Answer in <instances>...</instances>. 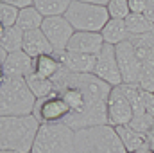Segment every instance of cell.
I'll list each match as a JSON object with an SVG mask.
<instances>
[{
  "label": "cell",
  "mask_w": 154,
  "mask_h": 153,
  "mask_svg": "<svg viewBox=\"0 0 154 153\" xmlns=\"http://www.w3.org/2000/svg\"><path fill=\"white\" fill-rule=\"evenodd\" d=\"M61 69H63V65H61V61L57 60L56 54H47V56L34 58V72L43 77L52 79Z\"/></svg>",
  "instance_id": "21"
},
{
  "label": "cell",
  "mask_w": 154,
  "mask_h": 153,
  "mask_svg": "<svg viewBox=\"0 0 154 153\" xmlns=\"http://www.w3.org/2000/svg\"><path fill=\"white\" fill-rule=\"evenodd\" d=\"M145 5H147V0H129V9H131V13H140V15H143V13H145Z\"/></svg>",
  "instance_id": "28"
},
{
  "label": "cell",
  "mask_w": 154,
  "mask_h": 153,
  "mask_svg": "<svg viewBox=\"0 0 154 153\" xmlns=\"http://www.w3.org/2000/svg\"><path fill=\"white\" fill-rule=\"evenodd\" d=\"M25 79H27L29 88H31V90H32V94L36 96V99L47 97V96H50V94L56 90V86H54V81H52V79L39 76V74H36V72L29 74Z\"/></svg>",
  "instance_id": "24"
},
{
  "label": "cell",
  "mask_w": 154,
  "mask_h": 153,
  "mask_svg": "<svg viewBox=\"0 0 154 153\" xmlns=\"http://www.w3.org/2000/svg\"><path fill=\"white\" fill-rule=\"evenodd\" d=\"M145 135H147V142H149V148H151V150L154 151V124L151 126V130H149Z\"/></svg>",
  "instance_id": "31"
},
{
  "label": "cell",
  "mask_w": 154,
  "mask_h": 153,
  "mask_svg": "<svg viewBox=\"0 0 154 153\" xmlns=\"http://www.w3.org/2000/svg\"><path fill=\"white\" fill-rule=\"evenodd\" d=\"M77 2H86V4H95V5H108L111 0H77Z\"/></svg>",
  "instance_id": "32"
},
{
  "label": "cell",
  "mask_w": 154,
  "mask_h": 153,
  "mask_svg": "<svg viewBox=\"0 0 154 153\" xmlns=\"http://www.w3.org/2000/svg\"><path fill=\"white\" fill-rule=\"evenodd\" d=\"M23 31L16 25L13 27H2L0 31V49L11 52H18L23 47Z\"/></svg>",
  "instance_id": "19"
},
{
  "label": "cell",
  "mask_w": 154,
  "mask_h": 153,
  "mask_svg": "<svg viewBox=\"0 0 154 153\" xmlns=\"http://www.w3.org/2000/svg\"><path fill=\"white\" fill-rule=\"evenodd\" d=\"M138 153H154L151 148H145V150H142V151H138Z\"/></svg>",
  "instance_id": "33"
},
{
  "label": "cell",
  "mask_w": 154,
  "mask_h": 153,
  "mask_svg": "<svg viewBox=\"0 0 154 153\" xmlns=\"http://www.w3.org/2000/svg\"><path fill=\"white\" fill-rule=\"evenodd\" d=\"M4 4H9V5H14L18 9H25V7H31L34 5V0H2Z\"/></svg>",
  "instance_id": "29"
},
{
  "label": "cell",
  "mask_w": 154,
  "mask_h": 153,
  "mask_svg": "<svg viewBox=\"0 0 154 153\" xmlns=\"http://www.w3.org/2000/svg\"><path fill=\"white\" fill-rule=\"evenodd\" d=\"M18 15H20L18 7L0 2V24H2V27H13V25H16Z\"/></svg>",
  "instance_id": "26"
},
{
  "label": "cell",
  "mask_w": 154,
  "mask_h": 153,
  "mask_svg": "<svg viewBox=\"0 0 154 153\" xmlns=\"http://www.w3.org/2000/svg\"><path fill=\"white\" fill-rule=\"evenodd\" d=\"M133 117H134V110H133L129 99L125 97V94L122 92L120 86H113L111 94L108 97V119H109V124L111 126L129 124Z\"/></svg>",
  "instance_id": "11"
},
{
  "label": "cell",
  "mask_w": 154,
  "mask_h": 153,
  "mask_svg": "<svg viewBox=\"0 0 154 153\" xmlns=\"http://www.w3.org/2000/svg\"><path fill=\"white\" fill-rule=\"evenodd\" d=\"M116 133L124 144V148L127 150V153H138L145 148H149V142H147V135L145 133H140L136 130H133L129 124H122V126H115Z\"/></svg>",
  "instance_id": "16"
},
{
  "label": "cell",
  "mask_w": 154,
  "mask_h": 153,
  "mask_svg": "<svg viewBox=\"0 0 154 153\" xmlns=\"http://www.w3.org/2000/svg\"><path fill=\"white\" fill-rule=\"evenodd\" d=\"M34 115H7L0 117V151L31 153L39 132Z\"/></svg>",
  "instance_id": "2"
},
{
  "label": "cell",
  "mask_w": 154,
  "mask_h": 153,
  "mask_svg": "<svg viewBox=\"0 0 154 153\" xmlns=\"http://www.w3.org/2000/svg\"><path fill=\"white\" fill-rule=\"evenodd\" d=\"M77 153H127L115 126L100 124L75 132Z\"/></svg>",
  "instance_id": "4"
},
{
  "label": "cell",
  "mask_w": 154,
  "mask_h": 153,
  "mask_svg": "<svg viewBox=\"0 0 154 153\" xmlns=\"http://www.w3.org/2000/svg\"><path fill=\"white\" fill-rule=\"evenodd\" d=\"M116 50V60H118V67H120V74H122V83H136L140 81L142 74V63L138 61L133 43L129 40L122 41L115 45Z\"/></svg>",
  "instance_id": "10"
},
{
  "label": "cell",
  "mask_w": 154,
  "mask_h": 153,
  "mask_svg": "<svg viewBox=\"0 0 154 153\" xmlns=\"http://www.w3.org/2000/svg\"><path fill=\"white\" fill-rule=\"evenodd\" d=\"M31 153H77L75 130L65 122L41 124Z\"/></svg>",
  "instance_id": "5"
},
{
  "label": "cell",
  "mask_w": 154,
  "mask_h": 153,
  "mask_svg": "<svg viewBox=\"0 0 154 153\" xmlns=\"http://www.w3.org/2000/svg\"><path fill=\"white\" fill-rule=\"evenodd\" d=\"M125 27H127V31H129L131 36H140V34H151L154 29V24L145 15L131 13L125 18Z\"/></svg>",
  "instance_id": "23"
},
{
  "label": "cell",
  "mask_w": 154,
  "mask_h": 153,
  "mask_svg": "<svg viewBox=\"0 0 154 153\" xmlns=\"http://www.w3.org/2000/svg\"><path fill=\"white\" fill-rule=\"evenodd\" d=\"M72 2L74 0H34V7L45 18H48V16H65V13L68 11Z\"/></svg>",
  "instance_id": "22"
},
{
  "label": "cell",
  "mask_w": 154,
  "mask_h": 153,
  "mask_svg": "<svg viewBox=\"0 0 154 153\" xmlns=\"http://www.w3.org/2000/svg\"><path fill=\"white\" fill-rule=\"evenodd\" d=\"M154 124V117L149 114H142V115H134L129 122V126L140 133H147L151 130V126Z\"/></svg>",
  "instance_id": "27"
},
{
  "label": "cell",
  "mask_w": 154,
  "mask_h": 153,
  "mask_svg": "<svg viewBox=\"0 0 154 153\" xmlns=\"http://www.w3.org/2000/svg\"><path fill=\"white\" fill-rule=\"evenodd\" d=\"M36 96L27 85L25 77H0V117L7 115H32Z\"/></svg>",
  "instance_id": "3"
},
{
  "label": "cell",
  "mask_w": 154,
  "mask_h": 153,
  "mask_svg": "<svg viewBox=\"0 0 154 153\" xmlns=\"http://www.w3.org/2000/svg\"><path fill=\"white\" fill-rule=\"evenodd\" d=\"M106 7H108L109 18H115V20H125L131 15L129 0H111Z\"/></svg>",
  "instance_id": "25"
},
{
  "label": "cell",
  "mask_w": 154,
  "mask_h": 153,
  "mask_svg": "<svg viewBox=\"0 0 154 153\" xmlns=\"http://www.w3.org/2000/svg\"><path fill=\"white\" fill-rule=\"evenodd\" d=\"M0 153H14V151H0Z\"/></svg>",
  "instance_id": "34"
},
{
  "label": "cell",
  "mask_w": 154,
  "mask_h": 153,
  "mask_svg": "<svg viewBox=\"0 0 154 153\" xmlns=\"http://www.w3.org/2000/svg\"><path fill=\"white\" fill-rule=\"evenodd\" d=\"M34 72V58H31L27 52L18 50L7 54V58L2 61V74L14 77H27Z\"/></svg>",
  "instance_id": "13"
},
{
  "label": "cell",
  "mask_w": 154,
  "mask_h": 153,
  "mask_svg": "<svg viewBox=\"0 0 154 153\" xmlns=\"http://www.w3.org/2000/svg\"><path fill=\"white\" fill-rule=\"evenodd\" d=\"M100 34H102L104 41L109 45H118V43L129 40V36H131L125 27V20H115V18H109V22L104 25Z\"/></svg>",
  "instance_id": "18"
},
{
  "label": "cell",
  "mask_w": 154,
  "mask_h": 153,
  "mask_svg": "<svg viewBox=\"0 0 154 153\" xmlns=\"http://www.w3.org/2000/svg\"><path fill=\"white\" fill-rule=\"evenodd\" d=\"M23 52H27L31 58H38V56H47V54H54V47L50 45L48 38L45 36V33L41 29L34 31H27L23 34Z\"/></svg>",
  "instance_id": "15"
},
{
  "label": "cell",
  "mask_w": 154,
  "mask_h": 153,
  "mask_svg": "<svg viewBox=\"0 0 154 153\" xmlns=\"http://www.w3.org/2000/svg\"><path fill=\"white\" fill-rule=\"evenodd\" d=\"M56 90L65 97L70 106V115L65 119L72 130H84L91 126L109 124L108 119V97L111 85L95 74H75L65 67L52 77Z\"/></svg>",
  "instance_id": "1"
},
{
  "label": "cell",
  "mask_w": 154,
  "mask_h": 153,
  "mask_svg": "<svg viewBox=\"0 0 154 153\" xmlns=\"http://www.w3.org/2000/svg\"><path fill=\"white\" fill-rule=\"evenodd\" d=\"M129 41L133 43L134 54L138 58V61L149 63L154 61V34H140V36H129Z\"/></svg>",
  "instance_id": "17"
},
{
  "label": "cell",
  "mask_w": 154,
  "mask_h": 153,
  "mask_svg": "<svg viewBox=\"0 0 154 153\" xmlns=\"http://www.w3.org/2000/svg\"><path fill=\"white\" fill-rule=\"evenodd\" d=\"M106 41L100 33H88V31H75L70 40L66 50L70 52H81V54H93L99 56Z\"/></svg>",
  "instance_id": "12"
},
{
  "label": "cell",
  "mask_w": 154,
  "mask_h": 153,
  "mask_svg": "<svg viewBox=\"0 0 154 153\" xmlns=\"http://www.w3.org/2000/svg\"><path fill=\"white\" fill-rule=\"evenodd\" d=\"M43 20H45V16L39 13L34 5H31V7L20 9L16 27H20L23 33H27V31H34V29H41Z\"/></svg>",
  "instance_id": "20"
},
{
  "label": "cell",
  "mask_w": 154,
  "mask_h": 153,
  "mask_svg": "<svg viewBox=\"0 0 154 153\" xmlns=\"http://www.w3.org/2000/svg\"><path fill=\"white\" fill-rule=\"evenodd\" d=\"M70 112L72 110L68 103L65 101V97L57 90H54L50 96L36 101L32 115L41 124H48V122H65V119L70 115Z\"/></svg>",
  "instance_id": "7"
},
{
  "label": "cell",
  "mask_w": 154,
  "mask_h": 153,
  "mask_svg": "<svg viewBox=\"0 0 154 153\" xmlns=\"http://www.w3.org/2000/svg\"><path fill=\"white\" fill-rule=\"evenodd\" d=\"M151 22L154 24V0H147V5H145V13H143Z\"/></svg>",
  "instance_id": "30"
},
{
  "label": "cell",
  "mask_w": 154,
  "mask_h": 153,
  "mask_svg": "<svg viewBox=\"0 0 154 153\" xmlns=\"http://www.w3.org/2000/svg\"><path fill=\"white\" fill-rule=\"evenodd\" d=\"M56 56L66 70L75 72V74H93L95 65H97V56H93V54H81V52L65 50Z\"/></svg>",
  "instance_id": "14"
},
{
  "label": "cell",
  "mask_w": 154,
  "mask_h": 153,
  "mask_svg": "<svg viewBox=\"0 0 154 153\" xmlns=\"http://www.w3.org/2000/svg\"><path fill=\"white\" fill-rule=\"evenodd\" d=\"M152 34H154V29H152Z\"/></svg>",
  "instance_id": "35"
},
{
  "label": "cell",
  "mask_w": 154,
  "mask_h": 153,
  "mask_svg": "<svg viewBox=\"0 0 154 153\" xmlns=\"http://www.w3.org/2000/svg\"><path fill=\"white\" fill-rule=\"evenodd\" d=\"M65 18L72 24L75 31H88V33H100L104 25L109 22V13L108 7L104 5H95V4H86V2H77L74 0L65 13Z\"/></svg>",
  "instance_id": "6"
},
{
  "label": "cell",
  "mask_w": 154,
  "mask_h": 153,
  "mask_svg": "<svg viewBox=\"0 0 154 153\" xmlns=\"http://www.w3.org/2000/svg\"><path fill=\"white\" fill-rule=\"evenodd\" d=\"M93 74L111 86L122 85V74H120V67H118V60H116L115 45L106 43L102 47V50L97 56V65H95Z\"/></svg>",
  "instance_id": "9"
},
{
  "label": "cell",
  "mask_w": 154,
  "mask_h": 153,
  "mask_svg": "<svg viewBox=\"0 0 154 153\" xmlns=\"http://www.w3.org/2000/svg\"><path fill=\"white\" fill-rule=\"evenodd\" d=\"M41 31L45 33L50 45L54 47V54L65 52L72 36H74V33H75V29L72 27V24L65 16H48V18H45L43 25H41Z\"/></svg>",
  "instance_id": "8"
}]
</instances>
